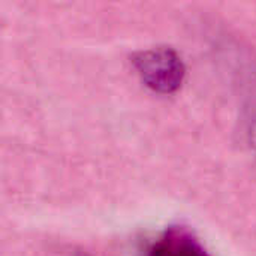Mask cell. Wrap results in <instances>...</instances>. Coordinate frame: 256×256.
Here are the masks:
<instances>
[{"instance_id": "1", "label": "cell", "mask_w": 256, "mask_h": 256, "mask_svg": "<svg viewBox=\"0 0 256 256\" xmlns=\"http://www.w3.org/2000/svg\"><path fill=\"white\" fill-rule=\"evenodd\" d=\"M134 68L144 86L159 94L176 93L186 75L182 57L166 46L141 51L134 58Z\"/></svg>"}, {"instance_id": "2", "label": "cell", "mask_w": 256, "mask_h": 256, "mask_svg": "<svg viewBox=\"0 0 256 256\" xmlns=\"http://www.w3.org/2000/svg\"><path fill=\"white\" fill-rule=\"evenodd\" d=\"M147 256H212L201 242L183 226L165 230L150 246Z\"/></svg>"}, {"instance_id": "3", "label": "cell", "mask_w": 256, "mask_h": 256, "mask_svg": "<svg viewBox=\"0 0 256 256\" xmlns=\"http://www.w3.org/2000/svg\"><path fill=\"white\" fill-rule=\"evenodd\" d=\"M246 140L248 144L250 147V150L254 152V154L256 156V106L254 108V111L250 112L248 122H246Z\"/></svg>"}]
</instances>
